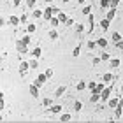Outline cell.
I'll return each mask as SVG.
<instances>
[{"label": "cell", "mask_w": 123, "mask_h": 123, "mask_svg": "<svg viewBox=\"0 0 123 123\" xmlns=\"http://www.w3.org/2000/svg\"><path fill=\"white\" fill-rule=\"evenodd\" d=\"M46 2H48V4H51V2H55V0H46Z\"/></svg>", "instance_id": "f5cc1de1"}, {"label": "cell", "mask_w": 123, "mask_h": 123, "mask_svg": "<svg viewBox=\"0 0 123 123\" xmlns=\"http://www.w3.org/2000/svg\"><path fill=\"white\" fill-rule=\"evenodd\" d=\"M77 4H81V5H85V4H86V0H77Z\"/></svg>", "instance_id": "c3c4849f"}, {"label": "cell", "mask_w": 123, "mask_h": 123, "mask_svg": "<svg viewBox=\"0 0 123 123\" xmlns=\"http://www.w3.org/2000/svg\"><path fill=\"white\" fill-rule=\"evenodd\" d=\"M118 4H120V0H111V9H116Z\"/></svg>", "instance_id": "ee69618b"}, {"label": "cell", "mask_w": 123, "mask_h": 123, "mask_svg": "<svg viewBox=\"0 0 123 123\" xmlns=\"http://www.w3.org/2000/svg\"><path fill=\"white\" fill-rule=\"evenodd\" d=\"M25 4H26V7H28V9H35L37 0H25Z\"/></svg>", "instance_id": "83f0119b"}, {"label": "cell", "mask_w": 123, "mask_h": 123, "mask_svg": "<svg viewBox=\"0 0 123 123\" xmlns=\"http://www.w3.org/2000/svg\"><path fill=\"white\" fill-rule=\"evenodd\" d=\"M111 37H113V42H118V41H121V35H120L118 32H113V35H111Z\"/></svg>", "instance_id": "74e56055"}, {"label": "cell", "mask_w": 123, "mask_h": 123, "mask_svg": "<svg viewBox=\"0 0 123 123\" xmlns=\"http://www.w3.org/2000/svg\"><path fill=\"white\" fill-rule=\"evenodd\" d=\"M74 28H76V32H77V33H83V32H85V25H83V23H76Z\"/></svg>", "instance_id": "1f68e13d"}, {"label": "cell", "mask_w": 123, "mask_h": 123, "mask_svg": "<svg viewBox=\"0 0 123 123\" xmlns=\"http://www.w3.org/2000/svg\"><path fill=\"white\" fill-rule=\"evenodd\" d=\"M48 37L51 39V41H56V39H58V30L56 28H51V30L48 32Z\"/></svg>", "instance_id": "7c38bea8"}, {"label": "cell", "mask_w": 123, "mask_h": 123, "mask_svg": "<svg viewBox=\"0 0 123 123\" xmlns=\"http://www.w3.org/2000/svg\"><path fill=\"white\" fill-rule=\"evenodd\" d=\"M86 88H88L86 81H79V83H77V85H76V90H77V92H85Z\"/></svg>", "instance_id": "e0dca14e"}, {"label": "cell", "mask_w": 123, "mask_h": 123, "mask_svg": "<svg viewBox=\"0 0 123 123\" xmlns=\"http://www.w3.org/2000/svg\"><path fill=\"white\" fill-rule=\"evenodd\" d=\"M32 16H33V18H42V16H44V11H41V9H33Z\"/></svg>", "instance_id": "4316f807"}, {"label": "cell", "mask_w": 123, "mask_h": 123, "mask_svg": "<svg viewBox=\"0 0 123 123\" xmlns=\"http://www.w3.org/2000/svg\"><path fill=\"white\" fill-rule=\"evenodd\" d=\"M114 16H116V9H109V11H107V14H105V18H107L109 21H113V19H114Z\"/></svg>", "instance_id": "7402d4cb"}, {"label": "cell", "mask_w": 123, "mask_h": 123, "mask_svg": "<svg viewBox=\"0 0 123 123\" xmlns=\"http://www.w3.org/2000/svg\"><path fill=\"white\" fill-rule=\"evenodd\" d=\"M79 53H81V42L77 44V46H76L74 49H72V56H74V58H77V56H79Z\"/></svg>", "instance_id": "603a6c76"}, {"label": "cell", "mask_w": 123, "mask_h": 123, "mask_svg": "<svg viewBox=\"0 0 123 123\" xmlns=\"http://www.w3.org/2000/svg\"><path fill=\"white\" fill-rule=\"evenodd\" d=\"M107 105H109L111 109L118 107V105H120V98H109V100H107Z\"/></svg>", "instance_id": "8fae6325"}, {"label": "cell", "mask_w": 123, "mask_h": 123, "mask_svg": "<svg viewBox=\"0 0 123 123\" xmlns=\"http://www.w3.org/2000/svg\"><path fill=\"white\" fill-rule=\"evenodd\" d=\"M67 26H76V21L74 19H72V18H69V19H67V23H65Z\"/></svg>", "instance_id": "ab89813d"}, {"label": "cell", "mask_w": 123, "mask_h": 123, "mask_svg": "<svg viewBox=\"0 0 123 123\" xmlns=\"http://www.w3.org/2000/svg\"><path fill=\"white\" fill-rule=\"evenodd\" d=\"M62 111H63V107H62L60 104H55V105H51V107H48L49 114H58V113H62Z\"/></svg>", "instance_id": "5b68a950"}, {"label": "cell", "mask_w": 123, "mask_h": 123, "mask_svg": "<svg viewBox=\"0 0 123 123\" xmlns=\"http://www.w3.org/2000/svg\"><path fill=\"white\" fill-rule=\"evenodd\" d=\"M21 2H23V0H12V5H16V7H18Z\"/></svg>", "instance_id": "bcb514c9"}, {"label": "cell", "mask_w": 123, "mask_h": 123, "mask_svg": "<svg viewBox=\"0 0 123 123\" xmlns=\"http://www.w3.org/2000/svg\"><path fill=\"white\" fill-rule=\"evenodd\" d=\"M111 58H113V56H111L109 53H102V55H100V60H102V62H109Z\"/></svg>", "instance_id": "8d00e7d4"}, {"label": "cell", "mask_w": 123, "mask_h": 123, "mask_svg": "<svg viewBox=\"0 0 123 123\" xmlns=\"http://www.w3.org/2000/svg\"><path fill=\"white\" fill-rule=\"evenodd\" d=\"M42 105H44V107H51V105H53V98H44V102H42Z\"/></svg>", "instance_id": "e575fe53"}, {"label": "cell", "mask_w": 123, "mask_h": 123, "mask_svg": "<svg viewBox=\"0 0 123 123\" xmlns=\"http://www.w3.org/2000/svg\"><path fill=\"white\" fill-rule=\"evenodd\" d=\"M55 11H53V7H46V9H44V16H42V18L44 19H46V21H51L53 18H55Z\"/></svg>", "instance_id": "277c9868"}, {"label": "cell", "mask_w": 123, "mask_h": 123, "mask_svg": "<svg viewBox=\"0 0 123 123\" xmlns=\"http://www.w3.org/2000/svg\"><path fill=\"white\" fill-rule=\"evenodd\" d=\"M60 23H62V21L58 19V16H55V18H53L51 21H49V25H51V28H56V26H58Z\"/></svg>", "instance_id": "cb8c5ba5"}, {"label": "cell", "mask_w": 123, "mask_h": 123, "mask_svg": "<svg viewBox=\"0 0 123 123\" xmlns=\"http://www.w3.org/2000/svg\"><path fill=\"white\" fill-rule=\"evenodd\" d=\"M49 79V77L46 76V72H42V74H39L37 77H35V81H33V85H37L39 88H42L44 85H46V81Z\"/></svg>", "instance_id": "7a4b0ae2"}, {"label": "cell", "mask_w": 123, "mask_h": 123, "mask_svg": "<svg viewBox=\"0 0 123 123\" xmlns=\"http://www.w3.org/2000/svg\"><path fill=\"white\" fill-rule=\"evenodd\" d=\"M41 55H42V49L39 48V46H37L35 49H32V51H30V56H33V58H39Z\"/></svg>", "instance_id": "2e32d148"}, {"label": "cell", "mask_w": 123, "mask_h": 123, "mask_svg": "<svg viewBox=\"0 0 123 123\" xmlns=\"http://www.w3.org/2000/svg\"><path fill=\"white\" fill-rule=\"evenodd\" d=\"M100 7H102V9L111 7V0H100Z\"/></svg>", "instance_id": "836d02e7"}, {"label": "cell", "mask_w": 123, "mask_h": 123, "mask_svg": "<svg viewBox=\"0 0 123 123\" xmlns=\"http://www.w3.org/2000/svg\"><path fill=\"white\" fill-rule=\"evenodd\" d=\"M81 109H83V102H81V100H74V111L79 113Z\"/></svg>", "instance_id": "484cf974"}, {"label": "cell", "mask_w": 123, "mask_h": 123, "mask_svg": "<svg viewBox=\"0 0 123 123\" xmlns=\"http://www.w3.org/2000/svg\"><path fill=\"white\" fill-rule=\"evenodd\" d=\"M21 23H28V14H21Z\"/></svg>", "instance_id": "60d3db41"}, {"label": "cell", "mask_w": 123, "mask_h": 123, "mask_svg": "<svg viewBox=\"0 0 123 123\" xmlns=\"http://www.w3.org/2000/svg\"><path fill=\"white\" fill-rule=\"evenodd\" d=\"M28 70H32V69H30V63H28V62H23V60H21V62H19V72H21V76H25Z\"/></svg>", "instance_id": "3957f363"}, {"label": "cell", "mask_w": 123, "mask_h": 123, "mask_svg": "<svg viewBox=\"0 0 123 123\" xmlns=\"http://www.w3.org/2000/svg\"><path fill=\"white\" fill-rule=\"evenodd\" d=\"M21 42L26 44V46H30V42H32V39H30V33H26V35L21 37Z\"/></svg>", "instance_id": "f1b7e54d"}, {"label": "cell", "mask_w": 123, "mask_h": 123, "mask_svg": "<svg viewBox=\"0 0 123 123\" xmlns=\"http://www.w3.org/2000/svg\"><path fill=\"white\" fill-rule=\"evenodd\" d=\"M60 121H62V123H67V121H72V114H70V113H63V114H62V116H60Z\"/></svg>", "instance_id": "5bb4252c"}, {"label": "cell", "mask_w": 123, "mask_h": 123, "mask_svg": "<svg viewBox=\"0 0 123 123\" xmlns=\"http://www.w3.org/2000/svg\"><path fill=\"white\" fill-rule=\"evenodd\" d=\"M120 105H121V107H123V98H120Z\"/></svg>", "instance_id": "681fc988"}, {"label": "cell", "mask_w": 123, "mask_h": 123, "mask_svg": "<svg viewBox=\"0 0 123 123\" xmlns=\"http://www.w3.org/2000/svg\"><path fill=\"white\" fill-rule=\"evenodd\" d=\"M95 86H97V83H95V81L88 83V90H90V92H93V90H95Z\"/></svg>", "instance_id": "f35d334b"}, {"label": "cell", "mask_w": 123, "mask_h": 123, "mask_svg": "<svg viewBox=\"0 0 123 123\" xmlns=\"http://www.w3.org/2000/svg\"><path fill=\"white\" fill-rule=\"evenodd\" d=\"M56 16H58V19L62 21V23H67V19H69V18H67V14L63 12V11H60V12H58Z\"/></svg>", "instance_id": "d4e9b609"}, {"label": "cell", "mask_w": 123, "mask_h": 123, "mask_svg": "<svg viewBox=\"0 0 123 123\" xmlns=\"http://www.w3.org/2000/svg\"><path fill=\"white\" fill-rule=\"evenodd\" d=\"M5 23H7V21H5L4 18H0V26H5Z\"/></svg>", "instance_id": "7dc6e473"}, {"label": "cell", "mask_w": 123, "mask_h": 123, "mask_svg": "<svg viewBox=\"0 0 123 123\" xmlns=\"http://www.w3.org/2000/svg\"><path fill=\"white\" fill-rule=\"evenodd\" d=\"M86 48L88 49H95L97 48V41H86Z\"/></svg>", "instance_id": "d6a6232c"}, {"label": "cell", "mask_w": 123, "mask_h": 123, "mask_svg": "<svg viewBox=\"0 0 123 123\" xmlns=\"http://www.w3.org/2000/svg\"><path fill=\"white\" fill-rule=\"evenodd\" d=\"M97 46L102 48V49L107 48V39H105V37H98V39H97Z\"/></svg>", "instance_id": "30bf717a"}, {"label": "cell", "mask_w": 123, "mask_h": 123, "mask_svg": "<svg viewBox=\"0 0 123 123\" xmlns=\"http://www.w3.org/2000/svg\"><path fill=\"white\" fill-rule=\"evenodd\" d=\"M65 92H67V86H65V85H60L56 90H55V97L58 98V97H62V95H63Z\"/></svg>", "instance_id": "9c48e42d"}, {"label": "cell", "mask_w": 123, "mask_h": 123, "mask_svg": "<svg viewBox=\"0 0 123 123\" xmlns=\"http://www.w3.org/2000/svg\"><path fill=\"white\" fill-rule=\"evenodd\" d=\"M28 63H30V69H32V70L37 69V67H39V58H33V56H32V58L28 60Z\"/></svg>", "instance_id": "d6986e66"}, {"label": "cell", "mask_w": 123, "mask_h": 123, "mask_svg": "<svg viewBox=\"0 0 123 123\" xmlns=\"http://www.w3.org/2000/svg\"><path fill=\"white\" fill-rule=\"evenodd\" d=\"M9 23L11 25H12V26H19V23H21V18H19V16H9Z\"/></svg>", "instance_id": "ba28073f"}, {"label": "cell", "mask_w": 123, "mask_h": 123, "mask_svg": "<svg viewBox=\"0 0 123 123\" xmlns=\"http://www.w3.org/2000/svg\"><path fill=\"white\" fill-rule=\"evenodd\" d=\"M53 74H55V70H53V69H46V76H48V77H51Z\"/></svg>", "instance_id": "f6af8a7d"}, {"label": "cell", "mask_w": 123, "mask_h": 123, "mask_svg": "<svg viewBox=\"0 0 123 123\" xmlns=\"http://www.w3.org/2000/svg\"><path fill=\"white\" fill-rule=\"evenodd\" d=\"M121 114H123V107H121V105L114 107V116H116V118H121Z\"/></svg>", "instance_id": "f546056e"}, {"label": "cell", "mask_w": 123, "mask_h": 123, "mask_svg": "<svg viewBox=\"0 0 123 123\" xmlns=\"http://www.w3.org/2000/svg\"><path fill=\"white\" fill-rule=\"evenodd\" d=\"M83 14H85V16H90V14H92V5H85V7H83Z\"/></svg>", "instance_id": "d590c367"}, {"label": "cell", "mask_w": 123, "mask_h": 123, "mask_svg": "<svg viewBox=\"0 0 123 123\" xmlns=\"http://www.w3.org/2000/svg\"><path fill=\"white\" fill-rule=\"evenodd\" d=\"M35 30H37L35 23H26V33H30V35H32V33L35 32Z\"/></svg>", "instance_id": "ffe728a7"}, {"label": "cell", "mask_w": 123, "mask_h": 123, "mask_svg": "<svg viewBox=\"0 0 123 123\" xmlns=\"http://www.w3.org/2000/svg\"><path fill=\"white\" fill-rule=\"evenodd\" d=\"M100 62H102V60H100V56H93V60H92V63H93V65H98Z\"/></svg>", "instance_id": "b9f144b4"}, {"label": "cell", "mask_w": 123, "mask_h": 123, "mask_svg": "<svg viewBox=\"0 0 123 123\" xmlns=\"http://www.w3.org/2000/svg\"><path fill=\"white\" fill-rule=\"evenodd\" d=\"M62 2H63V4H69V2H70V0H62Z\"/></svg>", "instance_id": "f907efd6"}, {"label": "cell", "mask_w": 123, "mask_h": 123, "mask_svg": "<svg viewBox=\"0 0 123 123\" xmlns=\"http://www.w3.org/2000/svg\"><path fill=\"white\" fill-rule=\"evenodd\" d=\"M109 65L113 67V69H118V67L121 65V60H120V58H111V60H109Z\"/></svg>", "instance_id": "4fadbf2b"}, {"label": "cell", "mask_w": 123, "mask_h": 123, "mask_svg": "<svg viewBox=\"0 0 123 123\" xmlns=\"http://www.w3.org/2000/svg\"><path fill=\"white\" fill-rule=\"evenodd\" d=\"M16 51L26 53V51H28V46H26V44H23V42H21V39H19V41H16Z\"/></svg>", "instance_id": "8992f818"}, {"label": "cell", "mask_w": 123, "mask_h": 123, "mask_svg": "<svg viewBox=\"0 0 123 123\" xmlns=\"http://www.w3.org/2000/svg\"><path fill=\"white\" fill-rule=\"evenodd\" d=\"M104 88H105V85H104V83H97V86H95V90H93V92H97V93H100V92L104 90ZM93 92H92V93H93Z\"/></svg>", "instance_id": "4dcf8cb0"}, {"label": "cell", "mask_w": 123, "mask_h": 123, "mask_svg": "<svg viewBox=\"0 0 123 123\" xmlns=\"http://www.w3.org/2000/svg\"><path fill=\"white\" fill-rule=\"evenodd\" d=\"M98 100H100V93L93 92V93H92V97H90V102H92V104H97Z\"/></svg>", "instance_id": "44dd1931"}, {"label": "cell", "mask_w": 123, "mask_h": 123, "mask_svg": "<svg viewBox=\"0 0 123 123\" xmlns=\"http://www.w3.org/2000/svg\"><path fill=\"white\" fill-rule=\"evenodd\" d=\"M111 93H113V86H105L102 92H100V100L102 102H107L111 98Z\"/></svg>", "instance_id": "6da1fadb"}, {"label": "cell", "mask_w": 123, "mask_h": 123, "mask_svg": "<svg viewBox=\"0 0 123 123\" xmlns=\"http://www.w3.org/2000/svg\"><path fill=\"white\" fill-rule=\"evenodd\" d=\"M109 25H111V21H109L107 18L100 19V28H102V30H109Z\"/></svg>", "instance_id": "9a60e30c"}, {"label": "cell", "mask_w": 123, "mask_h": 123, "mask_svg": "<svg viewBox=\"0 0 123 123\" xmlns=\"http://www.w3.org/2000/svg\"><path fill=\"white\" fill-rule=\"evenodd\" d=\"M120 92H121V95H123V85H121V88H120Z\"/></svg>", "instance_id": "816d5d0a"}, {"label": "cell", "mask_w": 123, "mask_h": 123, "mask_svg": "<svg viewBox=\"0 0 123 123\" xmlns=\"http://www.w3.org/2000/svg\"><path fill=\"white\" fill-rule=\"evenodd\" d=\"M114 46L118 48V49H121V51H123V39H121V41H118V42H114Z\"/></svg>", "instance_id": "7bdbcfd3"}, {"label": "cell", "mask_w": 123, "mask_h": 123, "mask_svg": "<svg viewBox=\"0 0 123 123\" xmlns=\"http://www.w3.org/2000/svg\"><path fill=\"white\" fill-rule=\"evenodd\" d=\"M28 90H30V95L33 98H39V86L37 85H33V83H32V85L28 86Z\"/></svg>", "instance_id": "52a82bcc"}, {"label": "cell", "mask_w": 123, "mask_h": 123, "mask_svg": "<svg viewBox=\"0 0 123 123\" xmlns=\"http://www.w3.org/2000/svg\"><path fill=\"white\" fill-rule=\"evenodd\" d=\"M113 79H114V76L111 74V72H105V74L102 76V81L104 83H113Z\"/></svg>", "instance_id": "ac0fdd59"}]
</instances>
